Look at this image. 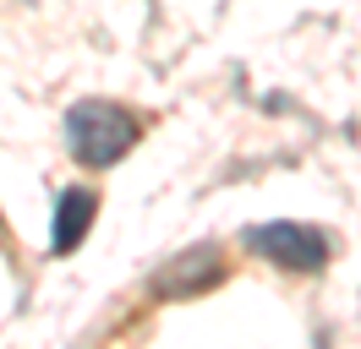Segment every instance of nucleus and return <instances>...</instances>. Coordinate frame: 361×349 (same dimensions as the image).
Listing matches in <instances>:
<instances>
[{"label":"nucleus","mask_w":361,"mask_h":349,"mask_svg":"<svg viewBox=\"0 0 361 349\" xmlns=\"http://www.w3.org/2000/svg\"><path fill=\"white\" fill-rule=\"evenodd\" d=\"M137 115L132 109H121L115 99H82V104L66 109V148L77 164H88V170H110L121 164L126 153L137 148Z\"/></svg>","instance_id":"obj_1"},{"label":"nucleus","mask_w":361,"mask_h":349,"mask_svg":"<svg viewBox=\"0 0 361 349\" xmlns=\"http://www.w3.org/2000/svg\"><path fill=\"white\" fill-rule=\"evenodd\" d=\"M241 246L269 257L274 267H290V273H317L329 262V240L317 229H307V224H252L241 235Z\"/></svg>","instance_id":"obj_2"},{"label":"nucleus","mask_w":361,"mask_h":349,"mask_svg":"<svg viewBox=\"0 0 361 349\" xmlns=\"http://www.w3.org/2000/svg\"><path fill=\"white\" fill-rule=\"evenodd\" d=\"M219 284H225V257L203 246V251H186V257L164 262L154 279H148V295L154 300H192V295H208Z\"/></svg>","instance_id":"obj_3"},{"label":"nucleus","mask_w":361,"mask_h":349,"mask_svg":"<svg viewBox=\"0 0 361 349\" xmlns=\"http://www.w3.org/2000/svg\"><path fill=\"white\" fill-rule=\"evenodd\" d=\"M93 213H99V196L88 186H66L61 202H55V229H49V251L55 257H71L93 229Z\"/></svg>","instance_id":"obj_4"}]
</instances>
